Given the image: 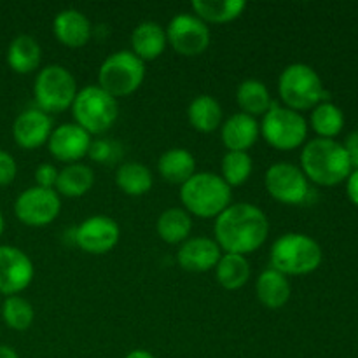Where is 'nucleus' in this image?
I'll return each mask as SVG.
<instances>
[{"instance_id": "1", "label": "nucleus", "mask_w": 358, "mask_h": 358, "mask_svg": "<svg viewBox=\"0 0 358 358\" xmlns=\"http://www.w3.org/2000/svg\"><path fill=\"white\" fill-rule=\"evenodd\" d=\"M269 234L268 215L252 203H231L213 224V240L222 254H254Z\"/></svg>"}, {"instance_id": "2", "label": "nucleus", "mask_w": 358, "mask_h": 358, "mask_svg": "<svg viewBox=\"0 0 358 358\" xmlns=\"http://www.w3.org/2000/svg\"><path fill=\"white\" fill-rule=\"evenodd\" d=\"M299 168L311 184L322 187L339 185L352 173V164L343 143L318 136L304 143Z\"/></svg>"}, {"instance_id": "3", "label": "nucleus", "mask_w": 358, "mask_h": 358, "mask_svg": "<svg viewBox=\"0 0 358 358\" xmlns=\"http://www.w3.org/2000/svg\"><path fill=\"white\" fill-rule=\"evenodd\" d=\"M233 199V189L213 171H196L180 185L182 208L191 217L217 219Z\"/></svg>"}, {"instance_id": "4", "label": "nucleus", "mask_w": 358, "mask_h": 358, "mask_svg": "<svg viewBox=\"0 0 358 358\" xmlns=\"http://www.w3.org/2000/svg\"><path fill=\"white\" fill-rule=\"evenodd\" d=\"M324 252L315 238L303 233H285L275 240L269 250V264L285 276H303L317 271Z\"/></svg>"}, {"instance_id": "5", "label": "nucleus", "mask_w": 358, "mask_h": 358, "mask_svg": "<svg viewBox=\"0 0 358 358\" xmlns=\"http://www.w3.org/2000/svg\"><path fill=\"white\" fill-rule=\"evenodd\" d=\"M278 93L283 105L296 112L313 110L322 101H329V91L320 76L306 63H290L278 77Z\"/></svg>"}, {"instance_id": "6", "label": "nucleus", "mask_w": 358, "mask_h": 358, "mask_svg": "<svg viewBox=\"0 0 358 358\" xmlns=\"http://www.w3.org/2000/svg\"><path fill=\"white\" fill-rule=\"evenodd\" d=\"M73 122L93 135H103L115 124L119 117V101L98 84H90L77 91L70 107Z\"/></svg>"}, {"instance_id": "7", "label": "nucleus", "mask_w": 358, "mask_h": 358, "mask_svg": "<svg viewBox=\"0 0 358 358\" xmlns=\"http://www.w3.org/2000/svg\"><path fill=\"white\" fill-rule=\"evenodd\" d=\"M77 80L66 66L52 63L38 70L34 83L35 107L45 114H62L77 96Z\"/></svg>"}, {"instance_id": "8", "label": "nucleus", "mask_w": 358, "mask_h": 358, "mask_svg": "<svg viewBox=\"0 0 358 358\" xmlns=\"http://www.w3.org/2000/svg\"><path fill=\"white\" fill-rule=\"evenodd\" d=\"M145 79V63L129 49L112 52L98 69V86L114 98L135 93Z\"/></svg>"}, {"instance_id": "9", "label": "nucleus", "mask_w": 358, "mask_h": 358, "mask_svg": "<svg viewBox=\"0 0 358 358\" xmlns=\"http://www.w3.org/2000/svg\"><path fill=\"white\" fill-rule=\"evenodd\" d=\"M259 124L262 138L276 150H294L306 143L308 121L301 112L287 108L285 105L273 103Z\"/></svg>"}, {"instance_id": "10", "label": "nucleus", "mask_w": 358, "mask_h": 358, "mask_svg": "<svg viewBox=\"0 0 358 358\" xmlns=\"http://www.w3.org/2000/svg\"><path fill=\"white\" fill-rule=\"evenodd\" d=\"M264 185L268 194L282 205H303L311 194L306 175L297 164L289 161L273 163L266 170Z\"/></svg>"}, {"instance_id": "11", "label": "nucleus", "mask_w": 358, "mask_h": 358, "mask_svg": "<svg viewBox=\"0 0 358 358\" xmlns=\"http://www.w3.org/2000/svg\"><path fill=\"white\" fill-rule=\"evenodd\" d=\"M62 212V198L55 189L28 187L14 201V215L28 227H45Z\"/></svg>"}, {"instance_id": "12", "label": "nucleus", "mask_w": 358, "mask_h": 358, "mask_svg": "<svg viewBox=\"0 0 358 358\" xmlns=\"http://www.w3.org/2000/svg\"><path fill=\"white\" fill-rule=\"evenodd\" d=\"M164 30H166L168 45H171L175 52L187 58L203 55L212 41L208 24L191 13H180L173 16Z\"/></svg>"}, {"instance_id": "13", "label": "nucleus", "mask_w": 358, "mask_h": 358, "mask_svg": "<svg viewBox=\"0 0 358 358\" xmlns=\"http://www.w3.org/2000/svg\"><path fill=\"white\" fill-rule=\"evenodd\" d=\"M121 238V227L108 215H91L73 227V243L91 255L108 254Z\"/></svg>"}, {"instance_id": "14", "label": "nucleus", "mask_w": 358, "mask_h": 358, "mask_svg": "<svg viewBox=\"0 0 358 358\" xmlns=\"http://www.w3.org/2000/svg\"><path fill=\"white\" fill-rule=\"evenodd\" d=\"M35 268L21 248L0 245V294L20 296L34 282Z\"/></svg>"}, {"instance_id": "15", "label": "nucleus", "mask_w": 358, "mask_h": 358, "mask_svg": "<svg viewBox=\"0 0 358 358\" xmlns=\"http://www.w3.org/2000/svg\"><path fill=\"white\" fill-rule=\"evenodd\" d=\"M91 142L93 140L90 133L84 131L76 122H63L52 129L48 140V149L49 154L59 163L73 164L87 157Z\"/></svg>"}, {"instance_id": "16", "label": "nucleus", "mask_w": 358, "mask_h": 358, "mask_svg": "<svg viewBox=\"0 0 358 358\" xmlns=\"http://www.w3.org/2000/svg\"><path fill=\"white\" fill-rule=\"evenodd\" d=\"M52 129L55 128H52L51 115L37 107L27 108L14 119L13 138L21 149L34 150L42 145H48Z\"/></svg>"}, {"instance_id": "17", "label": "nucleus", "mask_w": 358, "mask_h": 358, "mask_svg": "<svg viewBox=\"0 0 358 358\" xmlns=\"http://www.w3.org/2000/svg\"><path fill=\"white\" fill-rule=\"evenodd\" d=\"M222 257V250L213 238L192 236L178 247L177 262L184 271L206 273L213 271Z\"/></svg>"}, {"instance_id": "18", "label": "nucleus", "mask_w": 358, "mask_h": 358, "mask_svg": "<svg viewBox=\"0 0 358 358\" xmlns=\"http://www.w3.org/2000/svg\"><path fill=\"white\" fill-rule=\"evenodd\" d=\"M52 34L56 41L70 49L84 48L93 37V24L90 17L79 9H62L52 20Z\"/></svg>"}, {"instance_id": "19", "label": "nucleus", "mask_w": 358, "mask_h": 358, "mask_svg": "<svg viewBox=\"0 0 358 358\" xmlns=\"http://www.w3.org/2000/svg\"><path fill=\"white\" fill-rule=\"evenodd\" d=\"M261 138V124L252 115L236 112L220 126V140L227 150L248 152Z\"/></svg>"}, {"instance_id": "20", "label": "nucleus", "mask_w": 358, "mask_h": 358, "mask_svg": "<svg viewBox=\"0 0 358 358\" xmlns=\"http://www.w3.org/2000/svg\"><path fill=\"white\" fill-rule=\"evenodd\" d=\"M129 42H131L129 51L133 55L138 56L143 63L154 62L166 51V30L156 21H143L133 28Z\"/></svg>"}, {"instance_id": "21", "label": "nucleus", "mask_w": 358, "mask_h": 358, "mask_svg": "<svg viewBox=\"0 0 358 358\" xmlns=\"http://www.w3.org/2000/svg\"><path fill=\"white\" fill-rule=\"evenodd\" d=\"M255 296L259 303L268 310H280L289 303L292 296L289 276L273 268L264 269L255 280Z\"/></svg>"}, {"instance_id": "22", "label": "nucleus", "mask_w": 358, "mask_h": 358, "mask_svg": "<svg viewBox=\"0 0 358 358\" xmlns=\"http://www.w3.org/2000/svg\"><path fill=\"white\" fill-rule=\"evenodd\" d=\"M6 59L13 72L20 73V76H28L41 66L42 48L37 38L21 34L10 41Z\"/></svg>"}, {"instance_id": "23", "label": "nucleus", "mask_w": 358, "mask_h": 358, "mask_svg": "<svg viewBox=\"0 0 358 358\" xmlns=\"http://www.w3.org/2000/svg\"><path fill=\"white\" fill-rule=\"evenodd\" d=\"M157 171L168 184L182 185L196 173V159L189 149L173 147L159 156Z\"/></svg>"}, {"instance_id": "24", "label": "nucleus", "mask_w": 358, "mask_h": 358, "mask_svg": "<svg viewBox=\"0 0 358 358\" xmlns=\"http://www.w3.org/2000/svg\"><path fill=\"white\" fill-rule=\"evenodd\" d=\"M187 121L199 133H213L224 122L222 105L212 94H198L187 107Z\"/></svg>"}, {"instance_id": "25", "label": "nucleus", "mask_w": 358, "mask_h": 358, "mask_svg": "<svg viewBox=\"0 0 358 358\" xmlns=\"http://www.w3.org/2000/svg\"><path fill=\"white\" fill-rule=\"evenodd\" d=\"M94 185V171L93 168L84 163L65 164L59 170L58 182H56L55 191L58 192L59 198H83L84 194L93 189Z\"/></svg>"}, {"instance_id": "26", "label": "nucleus", "mask_w": 358, "mask_h": 358, "mask_svg": "<svg viewBox=\"0 0 358 358\" xmlns=\"http://www.w3.org/2000/svg\"><path fill=\"white\" fill-rule=\"evenodd\" d=\"M156 231L164 243L182 245L191 238L192 217L182 206H171L157 217Z\"/></svg>"}, {"instance_id": "27", "label": "nucleus", "mask_w": 358, "mask_h": 358, "mask_svg": "<svg viewBox=\"0 0 358 358\" xmlns=\"http://www.w3.org/2000/svg\"><path fill=\"white\" fill-rule=\"evenodd\" d=\"M236 103L243 114L252 117H262L273 107V96L268 86L259 79L241 80L236 90Z\"/></svg>"}, {"instance_id": "28", "label": "nucleus", "mask_w": 358, "mask_h": 358, "mask_svg": "<svg viewBox=\"0 0 358 358\" xmlns=\"http://www.w3.org/2000/svg\"><path fill=\"white\" fill-rule=\"evenodd\" d=\"M192 13L206 24H226L238 20L247 9L243 0H192Z\"/></svg>"}, {"instance_id": "29", "label": "nucleus", "mask_w": 358, "mask_h": 358, "mask_svg": "<svg viewBox=\"0 0 358 358\" xmlns=\"http://www.w3.org/2000/svg\"><path fill=\"white\" fill-rule=\"evenodd\" d=\"M115 185L124 194L138 198V196L147 194L152 189V171L149 170V166H145L143 163H138V161L122 163L115 170Z\"/></svg>"}, {"instance_id": "30", "label": "nucleus", "mask_w": 358, "mask_h": 358, "mask_svg": "<svg viewBox=\"0 0 358 358\" xmlns=\"http://www.w3.org/2000/svg\"><path fill=\"white\" fill-rule=\"evenodd\" d=\"M215 278L222 289L240 290L250 280V262L245 255L222 254L220 261L215 266Z\"/></svg>"}, {"instance_id": "31", "label": "nucleus", "mask_w": 358, "mask_h": 358, "mask_svg": "<svg viewBox=\"0 0 358 358\" xmlns=\"http://www.w3.org/2000/svg\"><path fill=\"white\" fill-rule=\"evenodd\" d=\"M310 124L318 138L334 140L345 128V114L332 101H322L311 110Z\"/></svg>"}, {"instance_id": "32", "label": "nucleus", "mask_w": 358, "mask_h": 358, "mask_svg": "<svg viewBox=\"0 0 358 358\" xmlns=\"http://www.w3.org/2000/svg\"><path fill=\"white\" fill-rule=\"evenodd\" d=\"M254 171V161L248 152H234L227 150L220 161V177L231 189L241 187Z\"/></svg>"}, {"instance_id": "33", "label": "nucleus", "mask_w": 358, "mask_h": 358, "mask_svg": "<svg viewBox=\"0 0 358 358\" xmlns=\"http://www.w3.org/2000/svg\"><path fill=\"white\" fill-rule=\"evenodd\" d=\"M2 320L13 331H28L35 320V310L24 297L9 296L2 304Z\"/></svg>"}, {"instance_id": "34", "label": "nucleus", "mask_w": 358, "mask_h": 358, "mask_svg": "<svg viewBox=\"0 0 358 358\" xmlns=\"http://www.w3.org/2000/svg\"><path fill=\"white\" fill-rule=\"evenodd\" d=\"M122 154L121 147L117 145L112 140H93L90 147V152H87V157L96 163H114L115 159H119Z\"/></svg>"}, {"instance_id": "35", "label": "nucleus", "mask_w": 358, "mask_h": 358, "mask_svg": "<svg viewBox=\"0 0 358 358\" xmlns=\"http://www.w3.org/2000/svg\"><path fill=\"white\" fill-rule=\"evenodd\" d=\"M59 170L52 163H41L34 171L35 185L44 189H55L58 182Z\"/></svg>"}, {"instance_id": "36", "label": "nucleus", "mask_w": 358, "mask_h": 358, "mask_svg": "<svg viewBox=\"0 0 358 358\" xmlns=\"http://www.w3.org/2000/svg\"><path fill=\"white\" fill-rule=\"evenodd\" d=\"M17 175V163L7 150L0 149V187H7Z\"/></svg>"}, {"instance_id": "37", "label": "nucleus", "mask_w": 358, "mask_h": 358, "mask_svg": "<svg viewBox=\"0 0 358 358\" xmlns=\"http://www.w3.org/2000/svg\"><path fill=\"white\" fill-rule=\"evenodd\" d=\"M343 147H345L346 154H348L352 170H358V129H355V131H352L346 136Z\"/></svg>"}, {"instance_id": "38", "label": "nucleus", "mask_w": 358, "mask_h": 358, "mask_svg": "<svg viewBox=\"0 0 358 358\" xmlns=\"http://www.w3.org/2000/svg\"><path fill=\"white\" fill-rule=\"evenodd\" d=\"M346 194L353 205L358 206V170H352L346 178Z\"/></svg>"}, {"instance_id": "39", "label": "nucleus", "mask_w": 358, "mask_h": 358, "mask_svg": "<svg viewBox=\"0 0 358 358\" xmlns=\"http://www.w3.org/2000/svg\"><path fill=\"white\" fill-rule=\"evenodd\" d=\"M124 358H156V357H154L150 352H147V350L136 348V350H131V352H129Z\"/></svg>"}, {"instance_id": "40", "label": "nucleus", "mask_w": 358, "mask_h": 358, "mask_svg": "<svg viewBox=\"0 0 358 358\" xmlns=\"http://www.w3.org/2000/svg\"><path fill=\"white\" fill-rule=\"evenodd\" d=\"M0 358H20L16 353V350L10 348V346L0 345Z\"/></svg>"}, {"instance_id": "41", "label": "nucleus", "mask_w": 358, "mask_h": 358, "mask_svg": "<svg viewBox=\"0 0 358 358\" xmlns=\"http://www.w3.org/2000/svg\"><path fill=\"white\" fill-rule=\"evenodd\" d=\"M3 231H6V219H3L2 212H0V236L3 234Z\"/></svg>"}]
</instances>
